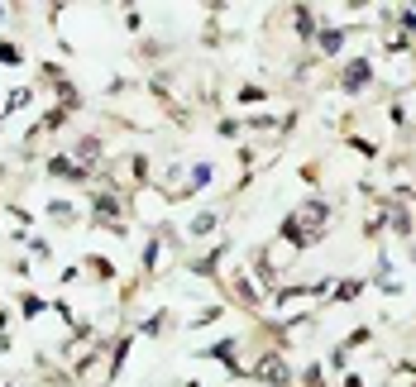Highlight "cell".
<instances>
[{"label": "cell", "instance_id": "obj_1", "mask_svg": "<svg viewBox=\"0 0 416 387\" xmlns=\"http://www.w3.org/2000/svg\"><path fill=\"white\" fill-rule=\"evenodd\" d=\"M249 373H254L258 383H273V387H288L292 383V368H288V358H283V354H263Z\"/></svg>", "mask_w": 416, "mask_h": 387}, {"label": "cell", "instance_id": "obj_2", "mask_svg": "<svg viewBox=\"0 0 416 387\" xmlns=\"http://www.w3.org/2000/svg\"><path fill=\"white\" fill-rule=\"evenodd\" d=\"M368 81H373V63H368V58H350V63H345V77H340L345 96H359Z\"/></svg>", "mask_w": 416, "mask_h": 387}, {"label": "cell", "instance_id": "obj_3", "mask_svg": "<svg viewBox=\"0 0 416 387\" xmlns=\"http://www.w3.org/2000/svg\"><path fill=\"white\" fill-rule=\"evenodd\" d=\"M49 177H58V182H86V167H77V158H53L49 162Z\"/></svg>", "mask_w": 416, "mask_h": 387}, {"label": "cell", "instance_id": "obj_4", "mask_svg": "<svg viewBox=\"0 0 416 387\" xmlns=\"http://www.w3.org/2000/svg\"><path fill=\"white\" fill-rule=\"evenodd\" d=\"M0 63H5V67H19V63H24V53H19V43H10V38H0Z\"/></svg>", "mask_w": 416, "mask_h": 387}, {"label": "cell", "instance_id": "obj_5", "mask_svg": "<svg viewBox=\"0 0 416 387\" xmlns=\"http://www.w3.org/2000/svg\"><path fill=\"white\" fill-rule=\"evenodd\" d=\"M49 215H53V220H63V225H72V220H77L72 201H53V206H49Z\"/></svg>", "mask_w": 416, "mask_h": 387}, {"label": "cell", "instance_id": "obj_6", "mask_svg": "<svg viewBox=\"0 0 416 387\" xmlns=\"http://www.w3.org/2000/svg\"><path fill=\"white\" fill-rule=\"evenodd\" d=\"M340 43H345V29H325V33H320V53H340Z\"/></svg>", "mask_w": 416, "mask_h": 387}, {"label": "cell", "instance_id": "obj_7", "mask_svg": "<svg viewBox=\"0 0 416 387\" xmlns=\"http://www.w3.org/2000/svg\"><path fill=\"white\" fill-rule=\"evenodd\" d=\"M206 229H215V210H206V215L192 220V234H206Z\"/></svg>", "mask_w": 416, "mask_h": 387}, {"label": "cell", "instance_id": "obj_8", "mask_svg": "<svg viewBox=\"0 0 416 387\" xmlns=\"http://www.w3.org/2000/svg\"><path fill=\"white\" fill-rule=\"evenodd\" d=\"M364 291V282H345V287H335V301H354Z\"/></svg>", "mask_w": 416, "mask_h": 387}, {"label": "cell", "instance_id": "obj_9", "mask_svg": "<svg viewBox=\"0 0 416 387\" xmlns=\"http://www.w3.org/2000/svg\"><path fill=\"white\" fill-rule=\"evenodd\" d=\"M263 96H268L263 86H244V91H240V100H244V105H254V100H263Z\"/></svg>", "mask_w": 416, "mask_h": 387}, {"label": "cell", "instance_id": "obj_10", "mask_svg": "<svg viewBox=\"0 0 416 387\" xmlns=\"http://www.w3.org/2000/svg\"><path fill=\"white\" fill-rule=\"evenodd\" d=\"M0 182H5V172H0Z\"/></svg>", "mask_w": 416, "mask_h": 387}, {"label": "cell", "instance_id": "obj_11", "mask_svg": "<svg viewBox=\"0 0 416 387\" xmlns=\"http://www.w3.org/2000/svg\"><path fill=\"white\" fill-rule=\"evenodd\" d=\"M0 387H5V383H0Z\"/></svg>", "mask_w": 416, "mask_h": 387}]
</instances>
